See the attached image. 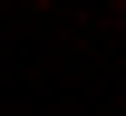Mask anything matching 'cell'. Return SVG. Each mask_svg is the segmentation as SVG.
Wrapping results in <instances>:
<instances>
[{
  "instance_id": "6da1fadb",
  "label": "cell",
  "mask_w": 126,
  "mask_h": 116,
  "mask_svg": "<svg viewBox=\"0 0 126 116\" xmlns=\"http://www.w3.org/2000/svg\"><path fill=\"white\" fill-rule=\"evenodd\" d=\"M29 10H58V0H29Z\"/></svg>"
},
{
  "instance_id": "7a4b0ae2",
  "label": "cell",
  "mask_w": 126,
  "mask_h": 116,
  "mask_svg": "<svg viewBox=\"0 0 126 116\" xmlns=\"http://www.w3.org/2000/svg\"><path fill=\"white\" fill-rule=\"evenodd\" d=\"M116 19H126V0H116Z\"/></svg>"
}]
</instances>
